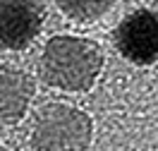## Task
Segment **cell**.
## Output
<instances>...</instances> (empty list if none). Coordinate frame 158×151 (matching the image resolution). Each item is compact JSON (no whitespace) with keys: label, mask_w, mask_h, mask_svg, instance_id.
Masks as SVG:
<instances>
[{"label":"cell","mask_w":158,"mask_h":151,"mask_svg":"<svg viewBox=\"0 0 158 151\" xmlns=\"http://www.w3.org/2000/svg\"><path fill=\"white\" fill-rule=\"evenodd\" d=\"M0 151H7V149H5V146H2V144H0Z\"/></svg>","instance_id":"7"},{"label":"cell","mask_w":158,"mask_h":151,"mask_svg":"<svg viewBox=\"0 0 158 151\" xmlns=\"http://www.w3.org/2000/svg\"><path fill=\"white\" fill-rule=\"evenodd\" d=\"M106 58L96 41L58 34L46 41L39 58V77L46 86L65 94H86L96 86Z\"/></svg>","instance_id":"1"},{"label":"cell","mask_w":158,"mask_h":151,"mask_svg":"<svg viewBox=\"0 0 158 151\" xmlns=\"http://www.w3.org/2000/svg\"><path fill=\"white\" fill-rule=\"evenodd\" d=\"M36 84L31 74L19 65L0 62V125L10 127L27 118Z\"/></svg>","instance_id":"5"},{"label":"cell","mask_w":158,"mask_h":151,"mask_svg":"<svg viewBox=\"0 0 158 151\" xmlns=\"http://www.w3.org/2000/svg\"><path fill=\"white\" fill-rule=\"evenodd\" d=\"M94 141V118L84 108L48 101L36 108L29 127L34 151H89Z\"/></svg>","instance_id":"2"},{"label":"cell","mask_w":158,"mask_h":151,"mask_svg":"<svg viewBox=\"0 0 158 151\" xmlns=\"http://www.w3.org/2000/svg\"><path fill=\"white\" fill-rule=\"evenodd\" d=\"M115 0H55L62 17L74 24H94L113 10Z\"/></svg>","instance_id":"6"},{"label":"cell","mask_w":158,"mask_h":151,"mask_svg":"<svg viewBox=\"0 0 158 151\" xmlns=\"http://www.w3.org/2000/svg\"><path fill=\"white\" fill-rule=\"evenodd\" d=\"M113 43L122 60L134 67L158 62V10L139 7L125 15L113 31Z\"/></svg>","instance_id":"3"},{"label":"cell","mask_w":158,"mask_h":151,"mask_svg":"<svg viewBox=\"0 0 158 151\" xmlns=\"http://www.w3.org/2000/svg\"><path fill=\"white\" fill-rule=\"evenodd\" d=\"M46 0H0V50H27L46 24Z\"/></svg>","instance_id":"4"}]
</instances>
